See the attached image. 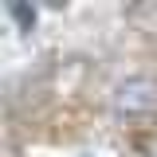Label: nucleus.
I'll return each instance as SVG.
<instances>
[{
    "instance_id": "nucleus-1",
    "label": "nucleus",
    "mask_w": 157,
    "mask_h": 157,
    "mask_svg": "<svg viewBox=\"0 0 157 157\" xmlns=\"http://www.w3.org/2000/svg\"><path fill=\"white\" fill-rule=\"evenodd\" d=\"M110 102H114V114L122 118H145L157 110V78L149 75H130L122 78L114 86V94H110Z\"/></svg>"
},
{
    "instance_id": "nucleus-2",
    "label": "nucleus",
    "mask_w": 157,
    "mask_h": 157,
    "mask_svg": "<svg viewBox=\"0 0 157 157\" xmlns=\"http://www.w3.org/2000/svg\"><path fill=\"white\" fill-rule=\"evenodd\" d=\"M141 157H157V126H153V134L145 137V145H141Z\"/></svg>"
}]
</instances>
